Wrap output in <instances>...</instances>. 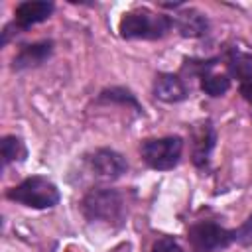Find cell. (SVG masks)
<instances>
[{"label": "cell", "instance_id": "1", "mask_svg": "<svg viewBox=\"0 0 252 252\" xmlns=\"http://www.w3.org/2000/svg\"><path fill=\"white\" fill-rule=\"evenodd\" d=\"M173 26V20L165 14H158L150 8H134L120 20V35L126 39H159Z\"/></svg>", "mask_w": 252, "mask_h": 252}, {"label": "cell", "instance_id": "2", "mask_svg": "<svg viewBox=\"0 0 252 252\" xmlns=\"http://www.w3.org/2000/svg\"><path fill=\"white\" fill-rule=\"evenodd\" d=\"M81 211L91 222L100 220L106 224H120L124 220L126 205L120 191L110 187H94L83 197Z\"/></svg>", "mask_w": 252, "mask_h": 252}, {"label": "cell", "instance_id": "3", "mask_svg": "<svg viewBox=\"0 0 252 252\" xmlns=\"http://www.w3.org/2000/svg\"><path fill=\"white\" fill-rule=\"evenodd\" d=\"M6 197L10 201H16L24 207H32V209H51L59 203L61 193L57 189V185L41 175H32L28 179H24L22 183H18L16 187L8 189Z\"/></svg>", "mask_w": 252, "mask_h": 252}, {"label": "cell", "instance_id": "4", "mask_svg": "<svg viewBox=\"0 0 252 252\" xmlns=\"http://www.w3.org/2000/svg\"><path fill=\"white\" fill-rule=\"evenodd\" d=\"M144 161L159 171L171 169L179 163L183 152L181 136H163V138H148L140 146Z\"/></svg>", "mask_w": 252, "mask_h": 252}, {"label": "cell", "instance_id": "5", "mask_svg": "<svg viewBox=\"0 0 252 252\" xmlns=\"http://www.w3.org/2000/svg\"><path fill=\"white\" fill-rule=\"evenodd\" d=\"M187 238L195 252H217L234 242V230L213 220H201L189 226Z\"/></svg>", "mask_w": 252, "mask_h": 252}, {"label": "cell", "instance_id": "6", "mask_svg": "<svg viewBox=\"0 0 252 252\" xmlns=\"http://www.w3.org/2000/svg\"><path fill=\"white\" fill-rule=\"evenodd\" d=\"M91 169L94 171V175L102 177V179H118L126 173L128 163L124 159L122 154H118L116 150L110 148H100L91 156Z\"/></svg>", "mask_w": 252, "mask_h": 252}, {"label": "cell", "instance_id": "7", "mask_svg": "<svg viewBox=\"0 0 252 252\" xmlns=\"http://www.w3.org/2000/svg\"><path fill=\"white\" fill-rule=\"evenodd\" d=\"M53 12L51 2H22L14 10V24L20 30H28L43 20H47Z\"/></svg>", "mask_w": 252, "mask_h": 252}, {"label": "cell", "instance_id": "8", "mask_svg": "<svg viewBox=\"0 0 252 252\" xmlns=\"http://www.w3.org/2000/svg\"><path fill=\"white\" fill-rule=\"evenodd\" d=\"M53 53V41H35V43H28L24 45L18 55L12 61V69L22 71V69H30V67H37L41 65L45 59H49Z\"/></svg>", "mask_w": 252, "mask_h": 252}, {"label": "cell", "instance_id": "9", "mask_svg": "<svg viewBox=\"0 0 252 252\" xmlns=\"http://www.w3.org/2000/svg\"><path fill=\"white\" fill-rule=\"evenodd\" d=\"M215 128L211 126V122H203L195 128L193 132V163L197 167H205L209 161V156L215 148Z\"/></svg>", "mask_w": 252, "mask_h": 252}, {"label": "cell", "instance_id": "10", "mask_svg": "<svg viewBox=\"0 0 252 252\" xmlns=\"http://www.w3.org/2000/svg\"><path fill=\"white\" fill-rule=\"evenodd\" d=\"M154 94L163 102H179L187 98V87L177 75L161 73L154 81Z\"/></svg>", "mask_w": 252, "mask_h": 252}, {"label": "cell", "instance_id": "11", "mask_svg": "<svg viewBox=\"0 0 252 252\" xmlns=\"http://www.w3.org/2000/svg\"><path fill=\"white\" fill-rule=\"evenodd\" d=\"M175 26H177V30L181 32V35H185V37H201V35H205L207 30H209L207 18H205L199 10H193V8H189V10L181 12V14H177Z\"/></svg>", "mask_w": 252, "mask_h": 252}, {"label": "cell", "instance_id": "12", "mask_svg": "<svg viewBox=\"0 0 252 252\" xmlns=\"http://www.w3.org/2000/svg\"><path fill=\"white\" fill-rule=\"evenodd\" d=\"M228 69L232 75L242 79V83L252 81V55L242 51H232L228 59Z\"/></svg>", "mask_w": 252, "mask_h": 252}, {"label": "cell", "instance_id": "13", "mask_svg": "<svg viewBox=\"0 0 252 252\" xmlns=\"http://www.w3.org/2000/svg\"><path fill=\"white\" fill-rule=\"evenodd\" d=\"M0 146H2V163L4 165L26 158V146L18 136H4Z\"/></svg>", "mask_w": 252, "mask_h": 252}, {"label": "cell", "instance_id": "14", "mask_svg": "<svg viewBox=\"0 0 252 252\" xmlns=\"http://www.w3.org/2000/svg\"><path fill=\"white\" fill-rule=\"evenodd\" d=\"M98 102H120V104H130L136 110H140V104H138L136 96L128 89H122V87H112V89L102 91L100 96H98Z\"/></svg>", "mask_w": 252, "mask_h": 252}, {"label": "cell", "instance_id": "15", "mask_svg": "<svg viewBox=\"0 0 252 252\" xmlns=\"http://www.w3.org/2000/svg\"><path fill=\"white\" fill-rule=\"evenodd\" d=\"M228 87H230V81L224 75H203L201 89L209 96H222L228 91Z\"/></svg>", "mask_w": 252, "mask_h": 252}, {"label": "cell", "instance_id": "16", "mask_svg": "<svg viewBox=\"0 0 252 252\" xmlns=\"http://www.w3.org/2000/svg\"><path fill=\"white\" fill-rule=\"evenodd\" d=\"M234 242L252 244V215H250L238 228H234Z\"/></svg>", "mask_w": 252, "mask_h": 252}, {"label": "cell", "instance_id": "17", "mask_svg": "<svg viewBox=\"0 0 252 252\" xmlns=\"http://www.w3.org/2000/svg\"><path fill=\"white\" fill-rule=\"evenodd\" d=\"M152 252H183V248L171 238V236H161L154 242Z\"/></svg>", "mask_w": 252, "mask_h": 252}, {"label": "cell", "instance_id": "18", "mask_svg": "<svg viewBox=\"0 0 252 252\" xmlns=\"http://www.w3.org/2000/svg\"><path fill=\"white\" fill-rule=\"evenodd\" d=\"M240 94L244 96V100H248L252 104V81H246L240 85Z\"/></svg>", "mask_w": 252, "mask_h": 252}]
</instances>
